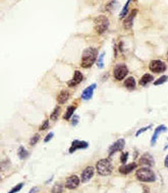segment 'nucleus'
Segmentation results:
<instances>
[{
    "mask_svg": "<svg viewBox=\"0 0 168 193\" xmlns=\"http://www.w3.org/2000/svg\"><path fill=\"white\" fill-rule=\"evenodd\" d=\"M97 55H98V50L93 47H89L83 52V56H82L81 60V66L84 68L91 67L96 61Z\"/></svg>",
    "mask_w": 168,
    "mask_h": 193,
    "instance_id": "f257e3e1",
    "label": "nucleus"
},
{
    "mask_svg": "<svg viewBox=\"0 0 168 193\" xmlns=\"http://www.w3.org/2000/svg\"><path fill=\"white\" fill-rule=\"evenodd\" d=\"M94 28L96 33L100 35L104 34L109 28V19L106 15H99L94 21Z\"/></svg>",
    "mask_w": 168,
    "mask_h": 193,
    "instance_id": "f03ea898",
    "label": "nucleus"
},
{
    "mask_svg": "<svg viewBox=\"0 0 168 193\" xmlns=\"http://www.w3.org/2000/svg\"><path fill=\"white\" fill-rule=\"evenodd\" d=\"M136 178L142 182H154L156 180L155 173L149 168H141L136 171Z\"/></svg>",
    "mask_w": 168,
    "mask_h": 193,
    "instance_id": "7ed1b4c3",
    "label": "nucleus"
},
{
    "mask_svg": "<svg viewBox=\"0 0 168 193\" xmlns=\"http://www.w3.org/2000/svg\"><path fill=\"white\" fill-rule=\"evenodd\" d=\"M97 172L101 176H107L112 172V165L111 163L106 159L100 160L96 165Z\"/></svg>",
    "mask_w": 168,
    "mask_h": 193,
    "instance_id": "20e7f679",
    "label": "nucleus"
},
{
    "mask_svg": "<svg viewBox=\"0 0 168 193\" xmlns=\"http://www.w3.org/2000/svg\"><path fill=\"white\" fill-rule=\"evenodd\" d=\"M128 69L124 64H118L116 65L114 70H113V76L116 80H122L124 77L127 75Z\"/></svg>",
    "mask_w": 168,
    "mask_h": 193,
    "instance_id": "39448f33",
    "label": "nucleus"
},
{
    "mask_svg": "<svg viewBox=\"0 0 168 193\" xmlns=\"http://www.w3.org/2000/svg\"><path fill=\"white\" fill-rule=\"evenodd\" d=\"M149 68L154 73H162L166 70V64L161 60H153L149 64Z\"/></svg>",
    "mask_w": 168,
    "mask_h": 193,
    "instance_id": "423d86ee",
    "label": "nucleus"
},
{
    "mask_svg": "<svg viewBox=\"0 0 168 193\" xmlns=\"http://www.w3.org/2000/svg\"><path fill=\"white\" fill-rule=\"evenodd\" d=\"M124 145H126V140H124L123 138L116 140L114 144H113L112 145H110V148H109V154L112 156L113 153L122 150L124 148Z\"/></svg>",
    "mask_w": 168,
    "mask_h": 193,
    "instance_id": "0eeeda50",
    "label": "nucleus"
},
{
    "mask_svg": "<svg viewBox=\"0 0 168 193\" xmlns=\"http://www.w3.org/2000/svg\"><path fill=\"white\" fill-rule=\"evenodd\" d=\"M89 146V144L87 141H84V140H73L72 142V146H70V148H69V153H75L76 150L77 149H84V148H87Z\"/></svg>",
    "mask_w": 168,
    "mask_h": 193,
    "instance_id": "6e6552de",
    "label": "nucleus"
},
{
    "mask_svg": "<svg viewBox=\"0 0 168 193\" xmlns=\"http://www.w3.org/2000/svg\"><path fill=\"white\" fill-rule=\"evenodd\" d=\"M80 178L76 175L73 176H70L67 178V180H66L65 182V187L68 188V189H76L77 186H79L80 184Z\"/></svg>",
    "mask_w": 168,
    "mask_h": 193,
    "instance_id": "1a4fd4ad",
    "label": "nucleus"
},
{
    "mask_svg": "<svg viewBox=\"0 0 168 193\" xmlns=\"http://www.w3.org/2000/svg\"><path fill=\"white\" fill-rule=\"evenodd\" d=\"M83 78H84L83 73H82L81 71H79V70H76L75 73H73V77L72 78V80H70V82H68V86H69V87H76V86H77L79 83L82 82Z\"/></svg>",
    "mask_w": 168,
    "mask_h": 193,
    "instance_id": "9d476101",
    "label": "nucleus"
},
{
    "mask_svg": "<svg viewBox=\"0 0 168 193\" xmlns=\"http://www.w3.org/2000/svg\"><path fill=\"white\" fill-rule=\"evenodd\" d=\"M93 176H94V168L93 167H87L83 171V173H82V176H81L82 182H84V183L88 182L90 179L93 178Z\"/></svg>",
    "mask_w": 168,
    "mask_h": 193,
    "instance_id": "9b49d317",
    "label": "nucleus"
},
{
    "mask_svg": "<svg viewBox=\"0 0 168 193\" xmlns=\"http://www.w3.org/2000/svg\"><path fill=\"white\" fill-rule=\"evenodd\" d=\"M165 131H167V127L165 125H160V126H158L157 128L155 129L154 134H153V136H152V139H151V145L152 146L155 145V144H156V141H157V139H158V136L160 135V133L165 132Z\"/></svg>",
    "mask_w": 168,
    "mask_h": 193,
    "instance_id": "f8f14e48",
    "label": "nucleus"
},
{
    "mask_svg": "<svg viewBox=\"0 0 168 193\" xmlns=\"http://www.w3.org/2000/svg\"><path fill=\"white\" fill-rule=\"evenodd\" d=\"M140 165L146 166V167H151V166L154 165V160L150 153H145L142 158L140 159Z\"/></svg>",
    "mask_w": 168,
    "mask_h": 193,
    "instance_id": "ddd939ff",
    "label": "nucleus"
},
{
    "mask_svg": "<svg viewBox=\"0 0 168 193\" xmlns=\"http://www.w3.org/2000/svg\"><path fill=\"white\" fill-rule=\"evenodd\" d=\"M96 83H93L91 84L90 87H88L86 90L83 92V94H82V99L85 100V101H88V100H90L93 96V92L94 91H95L96 88Z\"/></svg>",
    "mask_w": 168,
    "mask_h": 193,
    "instance_id": "4468645a",
    "label": "nucleus"
},
{
    "mask_svg": "<svg viewBox=\"0 0 168 193\" xmlns=\"http://www.w3.org/2000/svg\"><path fill=\"white\" fill-rule=\"evenodd\" d=\"M136 10H132L131 14H128V16L124 19V21H123V26H124V29H126V30H130L131 29V26H132V24H134V19H135V16H136Z\"/></svg>",
    "mask_w": 168,
    "mask_h": 193,
    "instance_id": "2eb2a0df",
    "label": "nucleus"
},
{
    "mask_svg": "<svg viewBox=\"0 0 168 193\" xmlns=\"http://www.w3.org/2000/svg\"><path fill=\"white\" fill-rule=\"evenodd\" d=\"M136 168V164L135 163L130 164V165H123L119 168V172L123 174V175H126V174L131 173L132 170H135Z\"/></svg>",
    "mask_w": 168,
    "mask_h": 193,
    "instance_id": "dca6fc26",
    "label": "nucleus"
},
{
    "mask_svg": "<svg viewBox=\"0 0 168 193\" xmlns=\"http://www.w3.org/2000/svg\"><path fill=\"white\" fill-rule=\"evenodd\" d=\"M69 98V92L67 91H61L57 96V102L59 104H64Z\"/></svg>",
    "mask_w": 168,
    "mask_h": 193,
    "instance_id": "f3484780",
    "label": "nucleus"
},
{
    "mask_svg": "<svg viewBox=\"0 0 168 193\" xmlns=\"http://www.w3.org/2000/svg\"><path fill=\"white\" fill-rule=\"evenodd\" d=\"M123 86L126 87V88H128V90H134V88L136 87V79L134 78V77H127V78L126 79V82H124Z\"/></svg>",
    "mask_w": 168,
    "mask_h": 193,
    "instance_id": "a211bd4d",
    "label": "nucleus"
},
{
    "mask_svg": "<svg viewBox=\"0 0 168 193\" xmlns=\"http://www.w3.org/2000/svg\"><path fill=\"white\" fill-rule=\"evenodd\" d=\"M153 79H154L153 75L146 73V74H144V75L142 76V78L140 79V84H141V86H143V87H145V86H147V84L149 83V82H151Z\"/></svg>",
    "mask_w": 168,
    "mask_h": 193,
    "instance_id": "6ab92c4d",
    "label": "nucleus"
},
{
    "mask_svg": "<svg viewBox=\"0 0 168 193\" xmlns=\"http://www.w3.org/2000/svg\"><path fill=\"white\" fill-rule=\"evenodd\" d=\"M75 111H76V106H69L67 108V110H66V112H65L63 118L65 119V120H69L70 117H72V116L73 115V113H75Z\"/></svg>",
    "mask_w": 168,
    "mask_h": 193,
    "instance_id": "aec40b11",
    "label": "nucleus"
},
{
    "mask_svg": "<svg viewBox=\"0 0 168 193\" xmlns=\"http://www.w3.org/2000/svg\"><path fill=\"white\" fill-rule=\"evenodd\" d=\"M17 154H18V158L21 160H23V159H26L27 157L29 156L28 154V152H27V149L23 148V146H19V148H18V152H17Z\"/></svg>",
    "mask_w": 168,
    "mask_h": 193,
    "instance_id": "412c9836",
    "label": "nucleus"
},
{
    "mask_svg": "<svg viewBox=\"0 0 168 193\" xmlns=\"http://www.w3.org/2000/svg\"><path fill=\"white\" fill-rule=\"evenodd\" d=\"M130 3H131V0H128V1L126 3V5L123 6L122 10L120 11V13H119V17H120V18L124 17V16H126V15L127 14V12H128V6H130Z\"/></svg>",
    "mask_w": 168,
    "mask_h": 193,
    "instance_id": "4be33fe9",
    "label": "nucleus"
},
{
    "mask_svg": "<svg viewBox=\"0 0 168 193\" xmlns=\"http://www.w3.org/2000/svg\"><path fill=\"white\" fill-rule=\"evenodd\" d=\"M62 191H63V186L60 183L55 184L52 188V193H62Z\"/></svg>",
    "mask_w": 168,
    "mask_h": 193,
    "instance_id": "5701e85b",
    "label": "nucleus"
},
{
    "mask_svg": "<svg viewBox=\"0 0 168 193\" xmlns=\"http://www.w3.org/2000/svg\"><path fill=\"white\" fill-rule=\"evenodd\" d=\"M116 0H111L110 2H108L106 6H105V10L108 11V12H110V11H112V9L114 8V5L116 4Z\"/></svg>",
    "mask_w": 168,
    "mask_h": 193,
    "instance_id": "b1692460",
    "label": "nucleus"
},
{
    "mask_svg": "<svg viewBox=\"0 0 168 193\" xmlns=\"http://www.w3.org/2000/svg\"><path fill=\"white\" fill-rule=\"evenodd\" d=\"M167 80H168V76L167 75H163L161 77H159L157 80H155L154 84H155V86H159V84H162L164 82H166Z\"/></svg>",
    "mask_w": 168,
    "mask_h": 193,
    "instance_id": "393cba45",
    "label": "nucleus"
},
{
    "mask_svg": "<svg viewBox=\"0 0 168 193\" xmlns=\"http://www.w3.org/2000/svg\"><path fill=\"white\" fill-rule=\"evenodd\" d=\"M59 113H60V108L56 107L55 109H54V111L52 112V114H51V116H50V118H51L52 120H56V119L58 118V116H59Z\"/></svg>",
    "mask_w": 168,
    "mask_h": 193,
    "instance_id": "a878e982",
    "label": "nucleus"
},
{
    "mask_svg": "<svg viewBox=\"0 0 168 193\" xmlns=\"http://www.w3.org/2000/svg\"><path fill=\"white\" fill-rule=\"evenodd\" d=\"M39 139H40V135H39L38 133L37 134H35L34 136L31 138V140H30V145H35L37 144V142L39 141Z\"/></svg>",
    "mask_w": 168,
    "mask_h": 193,
    "instance_id": "bb28decb",
    "label": "nucleus"
},
{
    "mask_svg": "<svg viewBox=\"0 0 168 193\" xmlns=\"http://www.w3.org/2000/svg\"><path fill=\"white\" fill-rule=\"evenodd\" d=\"M104 55H105V53H101L99 57H98V67L99 68H103V59H104Z\"/></svg>",
    "mask_w": 168,
    "mask_h": 193,
    "instance_id": "cd10ccee",
    "label": "nucleus"
},
{
    "mask_svg": "<svg viewBox=\"0 0 168 193\" xmlns=\"http://www.w3.org/2000/svg\"><path fill=\"white\" fill-rule=\"evenodd\" d=\"M22 186H23V183H19V184L17 185V186H14L12 189H11L8 193H17V192H18L19 190H21V189L22 188Z\"/></svg>",
    "mask_w": 168,
    "mask_h": 193,
    "instance_id": "c85d7f7f",
    "label": "nucleus"
},
{
    "mask_svg": "<svg viewBox=\"0 0 168 193\" xmlns=\"http://www.w3.org/2000/svg\"><path fill=\"white\" fill-rule=\"evenodd\" d=\"M152 127V125H148V126H146V127H143V128H141L140 130H138L136 132V136H139L140 134H142L143 132H145V131H147L148 129H150Z\"/></svg>",
    "mask_w": 168,
    "mask_h": 193,
    "instance_id": "c756f323",
    "label": "nucleus"
},
{
    "mask_svg": "<svg viewBox=\"0 0 168 193\" xmlns=\"http://www.w3.org/2000/svg\"><path fill=\"white\" fill-rule=\"evenodd\" d=\"M127 158H128V153H121V157H120V162H121V164H126V162L127 161Z\"/></svg>",
    "mask_w": 168,
    "mask_h": 193,
    "instance_id": "7c9ffc66",
    "label": "nucleus"
},
{
    "mask_svg": "<svg viewBox=\"0 0 168 193\" xmlns=\"http://www.w3.org/2000/svg\"><path fill=\"white\" fill-rule=\"evenodd\" d=\"M48 127H49V121L48 120H45L44 121V123H43V124L40 126V130H46L47 128H48Z\"/></svg>",
    "mask_w": 168,
    "mask_h": 193,
    "instance_id": "2f4dec72",
    "label": "nucleus"
},
{
    "mask_svg": "<svg viewBox=\"0 0 168 193\" xmlns=\"http://www.w3.org/2000/svg\"><path fill=\"white\" fill-rule=\"evenodd\" d=\"M77 123H79V116L77 115H73V118L72 119V124L73 126H76Z\"/></svg>",
    "mask_w": 168,
    "mask_h": 193,
    "instance_id": "473e14b6",
    "label": "nucleus"
},
{
    "mask_svg": "<svg viewBox=\"0 0 168 193\" xmlns=\"http://www.w3.org/2000/svg\"><path fill=\"white\" fill-rule=\"evenodd\" d=\"M53 136H54V133H53V132H50V133L46 136L45 139H44V142H48L49 140H51Z\"/></svg>",
    "mask_w": 168,
    "mask_h": 193,
    "instance_id": "72a5a7b5",
    "label": "nucleus"
},
{
    "mask_svg": "<svg viewBox=\"0 0 168 193\" xmlns=\"http://www.w3.org/2000/svg\"><path fill=\"white\" fill-rule=\"evenodd\" d=\"M164 165H165L166 168H168V154H167V157L165 158V161H164Z\"/></svg>",
    "mask_w": 168,
    "mask_h": 193,
    "instance_id": "f704fd0d",
    "label": "nucleus"
},
{
    "mask_svg": "<svg viewBox=\"0 0 168 193\" xmlns=\"http://www.w3.org/2000/svg\"><path fill=\"white\" fill-rule=\"evenodd\" d=\"M36 191H37V188H33V189H31L29 193H35Z\"/></svg>",
    "mask_w": 168,
    "mask_h": 193,
    "instance_id": "c9c22d12",
    "label": "nucleus"
},
{
    "mask_svg": "<svg viewBox=\"0 0 168 193\" xmlns=\"http://www.w3.org/2000/svg\"><path fill=\"white\" fill-rule=\"evenodd\" d=\"M167 58H168V56H167Z\"/></svg>",
    "mask_w": 168,
    "mask_h": 193,
    "instance_id": "e433bc0d",
    "label": "nucleus"
}]
</instances>
